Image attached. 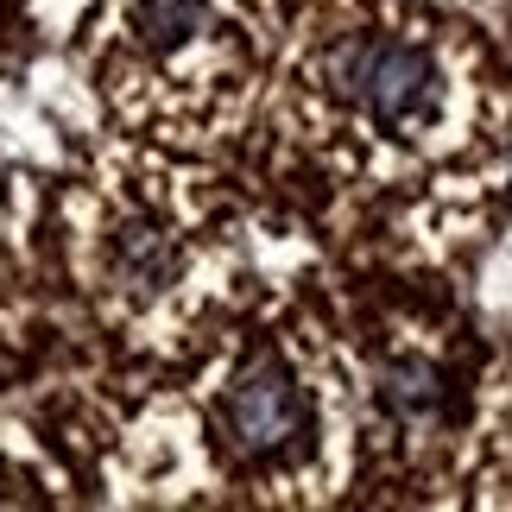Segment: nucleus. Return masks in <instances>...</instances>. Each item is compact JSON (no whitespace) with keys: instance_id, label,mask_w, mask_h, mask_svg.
I'll return each mask as SVG.
<instances>
[{"instance_id":"nucleus-4","label":"nucleus","mask_w":512,"mask_h":512,"mask_svg":"<svg viewBox=\"0 0 512 512\" xmlns=\"http://www.w3.org/2000/svg\"><path fill=\"white\" fill-rule=\"evenodd\" d=\"M203 26H209V0H133V32L159 57L184 51Z\"/></svg>"},{"instance_id":"nucleus-2","label":"nucleus","mask_w":512,"mask_h":512,"mask_svg":"<svg viewBox=\"0 0 512 512\" xmlns=\"http://www.w3.org/2000/svg\"><path fill=\"white\" fill-rule=\"evenodd\" d=\"M222 424H228L234 449H247V456H279V449L304 443L310 437V399H304L298 373H291L279 354L247 361L241 380H234L228 399H222Z\"/></svg>"},{"instance_id":"nucleus-3","label":"nucleus","mask_w":512,"mask_h":512,"mask_svg":"<svg viewBox=\"0 0 512 512\" xmlns=\"http://www.w3.org/2000/svg\"><path fill=\"white\" fill-rule=\"evenodd\" d=\"M373 399H380L392 418H424V411H437L443 399V373L424 361V354H399V361H386L373 373Z\"/></svg>"},{"instance_id":"nucleus-5","label":"nucleus","mask_w":512,"mask_h":512,"mask_svg":"<svg viewBox=\"0 0 512 512\" xmlns=\"http://www.w3.org/2000/svg\"><path fill=\"white\" fill-rule=\"evenodd\" d=\"M121 266H127V279H140V285H165L171 272H177V253L165 247V234H152V228H127V241H121Z\"/></svg>"},{"instance_id":"nucleus-1","label":"nucleus","mask_w":512,"mask_h":512,"mask_svg":"<svg viewBox=\"0 0 512 512\" xmlns=\"http://www.w3.org/2000/svg\"><path fill=\"white\" fill-rule=\"evenodd\" d=\"M329 89L336 102L367 108L380 127H411L437 108V57L411 38L361 32L329 51Z\"/></svg>"}]
</instances>
